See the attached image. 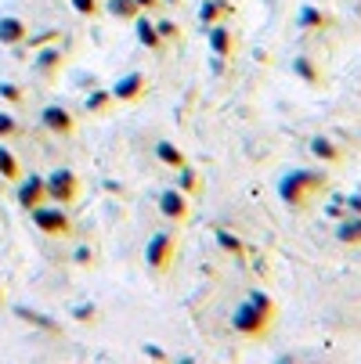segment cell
<instances>
[{"instance_id": "obj_6", "label": "cell", "mask_w": 361, "mask_h": 364, "mask_svg": "<svg viewBox=\"0 0 361 364\" xmlns=\"http://www.w3.org/2000/svg\"><path fill=\"white\" fill-rule=\"evenodd\" d=\"M159 213L166 220H184L188 216V199L181 188H166V192L159 195Z\"/></svg>"}, {"instance_id": "obj_11", "label": "cell", "mask_w": 361, "mask_h": 364, "mask_svg": "<svg viewBox=\"0 0 361 364\" xmlns=\"http://www.w3.org/2000/svg\"><path fill=\"white\" fill-rule=\"evenodd\" d=\"M43 199H47V184H43V177H29V181H22V188H19V202L26 205V210L40 205Z\"/></svg>"}, {"instance_id": "obj_24", "label": "cell", "mask_w": 361, "mask_h": 364, "mask_svg": "<svg viewBox=\"0 0 361 364\" xmlns=\"http://www.w3.org/2000/svg\"><path fill=\"white\" fill-rule=\"evenodd\" d=\"M37 65H40L43 72H51V69H58V65H61V51H58V47H51V51H43V54L37 58Z\"/></svg>"}, {"instance_id": "obj_22", "label": "cell", "mask_w": 361, "mask_h": 364, "mask_svg": "<svg viewBox=\"0 0 361 364\" xmlns=\"http://www.w3.org/2000/svg\"><path fill=\"white\" fill-rule=\"evenodd\" d=\"M105 8L113 11L116 19H137V8H134V0H108Z\"/></svg>"}, {"instance_id": "obj_25", "label": "cell", "mask_w": 361, "mask_h": 364, "mask_svg": "<svg viewBox=\"0 0 361 364\" xmlns=\"http://www.w3.org/2000/svg\"><path fill=\"white\" fill-rule=\"evenodd\" d=\"M155 33H159V40H177L181 37V29H177V22H159V26H155Z\"/></svg>"}, {"instance_id": "obj_13", "label": "cell", "mask_w": 361, "mask_h": 364, "mask_svg": "<svg viewBox=\"0 0 361 364\" xmlns=\"http://www.w3.org/2000/svg\"><path fill=\"white\" fill-rule=\"evenodd\" d=\"M296 22H300V29H329V26H333V19H329L325 11L311 8V4L300 8V19H296Z\"/></svg>"}, {"instance_id": "obj_14", "label": "cell", "mask_w": 361, "mask_h": 364, "mask_svg": "<svg viewBox=\"0 0 361 364\" xmlns=\"http://www.w3.org/2000/svg\"><path fill=\"white\" fill-rule=\"evenodd\" d=\"M174 188H181V192H199L202 181H199V173L184 163V166H177V170H174Z\"/></svg>"}, {"instance_id": "obj_28", "label": "cell", "mask_w": 361, "mask_h": 364, "mask_svg": "<svg viewBox=\"0 0 361 364\" xmlns=\"http://www.w3.org/2000/svg\"><path fill=\"white\" fill-rule=\"evenodd\" d=\"M72 8L80 14H98V0H72Z\"/></svg>"}, {"instance_id": "obj_16", "label": "cell", "mask_w": 361, "mask_h": 364, "mask_svg": "<svg viewBox=\"0 0 361 364\" xmlns=\"http://www.w3.org/2000/svg\"><path fill=\"white\" fill-rule=\"evenodd\" d=\"M137 40L148 47V51H159L163 47V40H159V33H155V26L148 22V19H137Z\"/></svg>"}, {"instance_id": "obj_19", "label": "cell", "mask_w": 361, "mask_h": 364, "mask_svg": "<svg viewBox=\"0 0 361 364\" xmlns=\"http://www.w3.org/2000/svg\"><path fill=\"white\" fill-rule=\"evenodd\" d=\"M311 152H315L318 159H325V163H336V159H340V148L333 145V141H325V137H315V141H311Z\"/></svg>"}, {"instance_id": "obj_15", "label": "cell", "mask_w": 361, "mask_h": 364, "mask_svg": "<svg viewBox=\"0 0 361 364\" xmlns=\"http://www.w3.org/2000/svg\"><path fill=\"white\" fill-rule=\"evenodd\" d=\"M155 155H159V159L166 163V166H184L188 159H184V155H181V148L174 145V141H159V145H155Z\"/></svg>"}, {"instance_id": "obj_27", "label": "cell", "mask_w": 361, "mask_h": 364, "mask_svg": "<svg viewBox=\"0 0 361 364\" xmlns=\"http://www.w3.org/2000/svg\"><path fill=\"white\" fill-rule=\"evenodd\" d=\"M11 134H19V123H14L11 116L0 112V137H11Z\"/></svg>"}, {"instance_id": "obj_21", "label": "cell", "mask_w": 361, "mask_h": 364, "mask_svg": "<svg viewBox=\"0 0 361 364\" xmlns=\"http://www.w3.org/2000/svg\"><path fill=\"white\" fill-rule=\"evenodd\" d=\"M217 242H221V249H224V252H231V256H235V260H239V256H242V252H246V245H242L239 239H235V234H231V231H217Z\"/></svg>"}, {"instance_id": "obj_30", "label": "cell", "mask_w": 361, "mask_h": 364, "mask_svg": "<svg viewBox=\"0 0 361 364\" xmlns=\"http://www.w3.org/2000/svg\"><path fill=\"white\" fill-rule=\"evenodd\" d=\"M137 11H148V8H159V0H134Z\"/></svg>"}, {"instance_id": "obj_8", "label": "cell", "mask_w": 361, "mask_h": 364, "mask_svg": "<svg viewBox=\"0 0 361 364\" xmlns=\"http://www.w3.org/2000/svg\"><path fill=\"white\" fill-rule=\"evenodd\" d=\"M40 123L47 126L51 134H72V116H69V108H61V105H47L43 112H40Z\"/></svg>"}, {"instance_id": "obj_10", "label": "cell", "mask_w": 361, "mask_h": 364, "mask_svg": "<svg viewBox=\"0 0 361 364\" xmlns=\"http://www.w3.org/2000/svg\"><path fill=\"white\" fill-rule=\"evenodd\" d=\"M141 90H145V76L130 72V76H123V80H116V87L108 90V94H113V101H134Z\"/></svg>"}, {"instance_id": "obj_2", "label": "cell", "mask_w": 361, "mask_h": 364, "mask_svg": "<svg viewBox=\"0 0 361 364\" xmlns=\"http://www.w3.org/2000/svg\"><path fill=\"white\" fill-rule=\"evenodd\" d=\"M174 252H177V239L170 231H159V234H152L148 245H145V263L155 274H163L166 267L174 263Z\"/></svg>"}, {"instance_id": "obj_18", "label": "cell", "mask_w": 361, "mask_h": 364, "mask_svg": "<svg viewBox=\"0 0 361 364\" xmlns=\"http://www.w3.org/2000/svg\"><path fill=\"white\" fill-rule=\"evenodd\" d=\"M26 37V26L19 19H0V40L4 43H19Z\"/></svg>"}, {"instance_id": "obj_3", "label": "cell", "mask_w": 361, "mask_h": 364, "mask_svg": "<svg viewBox=\"0 0 361 364\" xmlns=\"http://www.w3.org/2000/svg\"><path fill=\"white\" fill-rule=\"evenodd\" d=\"M268 321H271V314H264V310H257L253 303H239L235 307V314H231V325L242 332V336H264L268 332Z\"/></svg>"}, {"instance_id": "obj_5", "label": "cell", "mask_w": 361, "mask_h": 364, "mask_svg": "<svg viewBox=\"0 0 361 364\" xmlns=\"http://www.w3.org/2000/svg\"><path fill=\"white\" fill-rule=\"evenodd\" d=\"M33 224L47 234H69V216L66 210H51V205H33Z\"/></svg>"}, {"instance_id": "obj_12", "label": "cell", "mask_w": 361, "mask_h": 364, "mask_svg": "<svg viewBox=\"0 0 361 364\" xmlns=\"http://www.w3.org/2000/svg\"><path fill=\"white\" fill-rule=\"evenodd\" d=\"M336 239H340L343 245H361V216H358V213H347V216L340 220Z\"/></svg>"}, {"instance_id": "obj_4", "label": "cell", "mask_w": 361, "mask_h": 364, "mask_svg": "<svg viewBox=\"0 0 361 364\" xmlns=\"http://www.w3.org/2000/svg\"><path fill=\"white\" fill-rule=\"evenodd\" d=\"M43 184H47V195H51L58 205H69L76 195H80V181H76L72 170H55Z\"/></svg>"}, {"instance_id": "obj_1", "label": "cell", "mask_w": 361, "mask_h": 364, "mask_svg": "<svg viewBox=\"0 0 361 364\" xmlns=\"http://www.w3.org/2000/svg\"><path fill=\"white\" fill-rule=\"evenodd\" d=\"M322 188H325V173H318V170H293V173L282 177L278 195H282V202H286L289 210H304V205L311 202V195L322 192Z\"/></svg>"}, {"instance_id": "obj_23", "label": "cell", "mask_w": 361, "mask_h": 364, "mask_svg": "<svg viewBox=\"0 0 361 364\" xmlns=\"http://www.w3.org/2000/svg\"><path fill=\"white\" fill-rule=\"evenodd\" d=\"M0 173L11 177V181H19V163H14V155L8 148H0Z\"/></svg>"}, {"instance_id": "obj_17", "label": "cell", "mask_w": 361, "mask_h": 364, "mask_svg": "<svg viewBox=\"0 0 361 364\" xmlns=\"http://www.w3.org/2000/svg\"><path fill=\"white\" fill-rule=\"evenodd\" d=\"M293 72L300 76V80H307L311 87L322 83V72L315 69V61H311V58H296V61H293Z\"/></svg>"}, {"instance_id": "obj_20", "label": "cell", "mask_w": 361, "mask_h": 364, "mask_svg": "<svg viewBox=\"0 0 361 364\" xmlns=\"http://www.w3.org/2000/svg\"><path fill=\"white\" fill-rule=\"evenodd\" d=\"M108 101H113V94H108V90H94L90 98H84V108L98 116V112H105V108H108Z\"/></svg>"}, {"instance_id": "obj_26", "label": "cell", "mask_w": 361, "mask_h": 364, "mask_svg": "<svg viewBox=\"0 0 361 364\" xmlns=\"http://www.w3.org/2000/svg\"><path fill=\"white\" fill-rule=\"evenodd\" d=\"M249 303H253L257 310H264V314H271V318H275V307H271V299L264 296V292H249Z\"/></svg>"}, {"instance_id": "obj_7", "label": "cell", "mask_w": 361, "mask_h": 364, "mask_svg": "<svg viewBox=\"0 0 361 364\" xmlns=\"http://www.w3.org/2000/svg\"><path fill=\"white\" fill-rule=\"evenodd\" d=\"M206 40H210V47H213L217 61H221V58H228V54L235 51V37H231V29H228L224 22H213V26H206Z\"/></svg>"}, {"instance_id": "obj_29", "label": "cell", "mask_w": 361, "mask_h": 364, "mask_svg": "<svg viewBox=\"0 0 361 364\" xmlns=\"http://www.w3.org/2000/svg\"><path fill=\"white\" fill-rule=\"evenodd\" d=\"M0 94H4L8 101H19V98H22V94H19V87H11V83H4V87H0Z\"/></svg>"}, {"instance_id": "obj_9", "label": "cell", "mask_w": 361, "mask_h": 364, "mask_svg": "<svg viewBox=\"0 0 361 364\" xmlns=\"http://www.w3.org/2000/svg\"><path fill=\"white\" fill-rule=\"evenodd\" d=\"M231 14H235L231 0H202V8H199V26L206 29V26H213V22L231 19Z\"/></svg>"}]
</instances>
